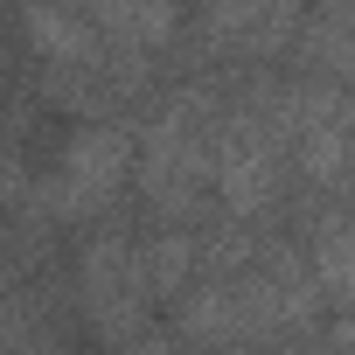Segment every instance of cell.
Masks as SVG:
<instances>
[{
	"instance_id": "3957f363",
	"label": "cell",
	"mask_w": 355,
	"mask_h": 355,
	"mask_svg": "<svg viewBox=\"0 0 355 355\" xmlns=\"http://www.w3.org/2000/svg\"><path fill=\"white\" fill-rule=\"evenodd\" d=\"M189 28L202 35V56L209 63L265 70L300 35V8H209V15H189Z\"/></svg>"
},
{
	"instance_id": "5b68a950",
	"label": "cell",
	"mask_w": 355,
	"mask_h": 355,
	"mask_svg": "<svg viewBox=\"0 0 355 355\" xmlns=\"http://www.w3.org/2000/svg\"><path fill=\"white\" fill-rule=\"evenodd\" d=\"M15 28L28 35V49L42 56V70H98L105 63V42L91 28V8H35Z\"/></svg>"
},
{
	"instance_id": "52a82bcc",
	"label": "cell",
	"mask_w": 355,
	"mask_h": 355,
	"mask_svg": "<svg viewBox=\"0 0 355 355\" xmlns=\"http://www.w3.org/2000/svg\"><path fill=\"white\" fill-rule=\"evenodd\" d=\"M300 63L306 77H327L355 98V8H320V15H300Z\"/></svg>"
},
{
	"instance_id": "6da1fadb",
	"label": "cell",
	"mask_w": 355,
	"mask_h": 355,
	"mask_svg": "<svg viewBox=\"0 0 355 355\" xmlns=\"http://www.w3.org/2000/svg\"><path fill=\"white\" fill-rule=\"evenodd\" d=\"M132 125L125 119H91V125H70L56 160L35 167V189H28V223H98L125 182H132Z\"/></svg>"
},
{
	"instance_id": "30bf717a",
	"label": "cell",
	"mask_w": 355,
	"mask_h": 355,
	"mask_svg": "<svg viewBox=\"0 0 355 355\" xmlns=\"http://www.w3.org/2000/svg\"><path fill=\"white\" fill-rule=\"evenodd\" d=\"M15 286H21V279H15V258H8V251H0V300H8Z\"/></svg>"
},
{
	"instance_id": "277c9868",
	"label": "cell",
	"mask_w": 355,
	"mask_h": 355,
	"mask_svg": "<svg viewBox=\"0 0 355 355\" xmlns=\"http://www.w3.org/2000/svg\"><path fill=\"white\" fill-rule=\"evenodd\" d=\"M306 251L313 293L327 313H355V216L334 202H306V230L293 237Z\"/></svg>"
},
{
	"instance_id": "7a4b0ae2",
	"label": "cell",
	"mask_w": 355,
	"mask_h": 355,
	"mask_svg": "<svg viewBox=\"0 0 355 355\" xmlns=\"http://www.w3.org/2000/svg\"><path fill=\"white\" fill-rule=\"evenodd\" d=\"M77 306H84V327L98 334V348H125L153 327V300L139 286V237L125 223H91L84 244H77Z\"/></svg>"
},
{
	"instance_id": "8992f818",
	"label": "cell",
	"mask_w": 355,
	"mask_h": 355,
	"mask_svg": "<svg viewBox=\"0 0 355 355\" xmlns=\"http://www.w3.org/2000/svg\"><path fill=\"white\" fill-rule=\"evenodd\" d=\"M196 279H202V244H196V230L153 223V230L139 237V286H146L153 306H160V300H182Z\"/></svg>"
},
{
	"instance_id": "ba28073f",
	"label": "cell",
	"mask_w": 355,
	"mask_h": 355,
	"mask_svg": "<svg viewBox=\"0 0 355 355\" xmlns=\"http://www.w3.org/2000/svg\"><path fill=\"white\" fill-rule=\"evenodd\" d=\"M265 355H327V334L320 327H300V334H279Z\"/></svg>"
},
{
	"instance_id": "9c48e42d",
	"label": "cell",
	"mask_w": 355,
	"mask_h": 355,
	"mask_svg": "<svg viewBox=\"0 0 355 355\" xmlns=\"http://www.w3.org/2000/svg\"><path fill=\"white\" fill-rule=\"evenodd\" d=\"M8 35H15V28L0 21V91H8V63H15V49H8Z\"/></svg>"
}]
</instances>
